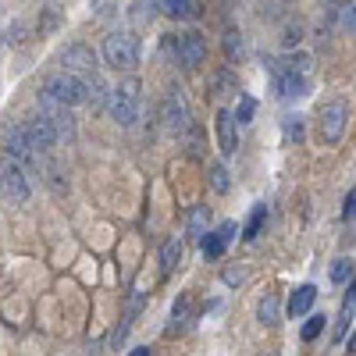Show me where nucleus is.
Returning a JSON list of instances; mask_svg holds the SVG:
<instances>
[{"label":"nucleus","instance_id":"423d86ee","mask_svg":"<svg viewBox=\"0 0 356 356\" xmlns=\"http://www.w3.org/2000/svg\"><path fill=\"white\" fill-rule=\"evenodd\" d=\"M161 122L171 136H186L189 125H193V118H189V104L186 97L178 93V89H171V93L164 97V107H161Z\"/></svg>","mask_w":356,"mask_h":356},{"label":"nucleus","instance_id":"7ed1b4c3","mask_svg":"<svg viewBox=\"0 0 356 356\" xmlns=\"http://www.w3.org/2000/svg\"><path fill=\"white\" fill-rule=\"evenodd\" d=\"M40 114L50 122V129H54L57 143H75L79 125H75V114H72V107H68V104L54 100V97L47 93V89H43V93H40Z\"/></svg>","mask_w":356,"mask_h":356},{"label":"nucleus","instance_id":"4468645a","mask_svg":"<svg viewBox=\"0 0 356 356\" xmlns=\"http://www.w3.org/2000/svg\"><path fill=\"white\" fill-rule=\"evenodd\" d=\"M218 143H221V154L232 157L239 150V132H235V118L232 111H218Z\"/></svg>","mask_w":356,"mask_h":356},{"label":"nucleus","instance_id":"bb28decb","mask_svg":"<svg viewBox=\"0 0 356 356\" xmlns=\"http://www.w3.org/2000/svg\"><path fill=\"white\" fill-rule=\"evenodd\" d=\"M282 129H285V136H289V139H303V118H300V114L285 118V125H282Z\"/></svg>","mask_w":356,"mask_h":356},{"label":"nucleus","instance_id":"412c9836","mask_svg":"<svg viewBox=\"0 0 356 356\" xmlns=\"http://www.w3.org/2000/svg\"><path fill=\"white\" fill-rule=\"evenodd\" d=\"M257 317H260L264 324H278V296H264Z\"/></svg>","mask_w":356,"mask_h":356},{"label":"nucleus","instance_id":"5701e85b","mask_svg":"<svg viewBox=\"0 0 356 356\" xmlns=\"http://www.w3.org/2000/svg\"><path fill=\"white\" fill-rule=\"evenodd\" d=\"M264 218H267V211H264V207H253V214H250V221H246V235H243L246 243H253L257 235H260V225H264Z\"/></svg>","mask_w":356,"mask_h":356},{"label":"nucleus","instance_id":"f03ea898","mask_svg":"<svg viewBox=\"0 0 356 356\" xmlns=\"http://www.w3.org/2000/svg\"><path fill=\"white\" fill-rule=\"evenodd\" d=\"M139 79H125L122 86H114V89H107V100H104V107L111 111V118L122 129H129V125H136V118H139Z\"/></svg>","mask_w":356,"mask_h":356},{"label":"nucleus","instance_id":"9b49d317","mask_svg":"<svg viewBox=\"0 0 356 356\" xmlns=\"http://www.w3.org/2000/svg\"><path fill=\"white\" fill-rule=\"evenodd\" d=\"M61 68H65V72H75V75H86V72L97 68V57H93V50H89V47L72 43V47H65V54H61Z\"/></svg>","mask_w":356,"mask_h":356},{"label":"nucleus","instance_id":"a878e982","mask_svg":"<svg viewBox=\"0 0 356 356\" xmlns=\"http://www.w3.org/2000/svg\"><path fill=\"white\" fill-rule=\"evenodd\" d=\"M353 278V260H335V267H332V282L335 285H346Z\"/></svg>","mask_w":356,"mask_h":356},{"label":"nucleus","instance_id":"f8f14e48","mask_svg":"<svg viewBox=\"0 0 356 356\" xmlns=\"http://www.w3.org/2000/svg\"><path fill=\"white\" fill-rule=\"evenodd\" d=\"M275 75H278V97H282V100L307 97L310 79H307L303 72H285V68H275Z\"/></svg>","mask_w":356,"mask_h":356},{"label":"nucleus","instance_id":"c756f323","mask_svg":"<svg viewBox=\"0 0 356 356\" xmlns=\"http://www.w3.org/2000/svg\"><path fill=\"white\" fill-rule=\"evenodd\" d=\"M342 8V29L353 36V0H346V4H339Z\"/></svg>","mask_w":356,"mask_h":356},{"label":"nucleus","instance_id":"cd10ccee","mask_svg":"<svg viewBox=\"0 0 356 356\" xmlns=\"http://www.w3.org/2000/svg\"><path fill=\"white\" fill-rule=\"evenodd\" d=\"M225 50H228V57H243V40H239V33H228V36H225Z\"/></svg>","mask_w":356,"mask_h":356},{"label":"nucleus","instance_id":"2f4dec72","mask_svg":"<svg viewBox=\"0 0 356 356\" xmlns=\"http://www.w3.org/2000/svg\"><path fill=\"white\" fill-rule=\"evenodd\" d=\"M225 282L235 285V282H243V275H239V271H225Z\"/></svg>","mask_w":356,"mask_h":356},{"label":"nucleus","instance_id":"c85d7f7f","mask_svg":"<svg viewBox=\"0 0 356 356\" xmlns=\"http://www.w3.org/2000/svg\"><path fill=\"white\" fill-rule=\"evenodd\" d=\"M353 214H356V193L349 189L346 200H342V221H353Z\"/></svg>","mask_w":356,"mask_h":356},{"label":"nucleus","instance_id":"6ab92c4d","mask_svg":"<svg viewBox=\"0 0 356 356\" xmlns=\"http://www.w3.org/2000/svg\"><path fill=\"white\" fill-rule=\"evenodd\" d=\"M154 15H157V0H136L132 11H129L132 25H146V22H154Z\"/></svg>","mask_w":356,"mask_h":356},{"label":"nucleus","instance_id":"f3484780","mask_svg":"<svg viewBox=\"0 0 356 356\" xmlns=\"http://www.w3.org/2000/svg\"><path fill=\"white\" fill-rule=\"evenodd\" d=\"M182 250H186L182 239H168V243H164V250H161V271H164V275H171L175 267L182 264Z\"/></svg>","mask_w":356,"mask_h":356},{"label":"nucleus","instance_id":"393cba45","mask_svg":"<svg viewBox=\"0 0 356 356\" xmlns=\"http://www.w3.org/2000/svg\"><path fill=\"white\" fill-rule=\"evenodd\" d=\"M321 332H324V314H317V317H310V321L303 324V332H300V339H303V342H314V339H317Z\"/></svg>","mask_w":356,"mask_h":356},{"label":"nucleus","instance_id":"2eb2a0df","mask_svg":"<svg viewBox=\"0 0 356 356\" xmlns=\"http://www.w3.org/2000/svg\"><path fill=\"white\" fill-rule=\"evenodd\" d=\"M82 89H86V104L89 107H104V100H107V82H104V75L93 68V72H86L82 75Z\"/></svg>","mask_w":356,"mask_h":356},{"label":"nucleus","instance_id":"6e6552de","mask_svg":"<svg viewBox=\"0 0 356 356\" xmlns=\"http://www.w3.org/2000/svg\"><path fill=\"white\" fill-rule=\"evenodd\" d=\"M175 50H178V61H182V68H200L207 61V40L200 33H182L175 40Z\"/></svg>","mask_w":356,"mask_h":356},{"label":"nucleus","instance_id":"a211bd4d","mask_svg":"<svg viewBox=\"0 0 356 356\" xmlns=\"http://www.w3.org/2000/svg\"><path fill=\"white\" fill-rule=\"evenodd\" d=\"M157 11H164L168 18H193L196 4L193 0H157Z\"/></svg>","mask_w":356,"mask_h":356},{"label":"nucleus","instance_id":"1a4fd4ad","mask_svg":"<svg viewBox=\"0 0 356 356\" xmlns=\"http://www.w3.org/2000/svg\"><path fill=\"white\" fill-rule=\"evenodd\" d=\"M317 129H321V139L324 143H339L342 132H346V107L342 104H328V107L321 111Z\"/></svg>","mask_w":356,"mask_h":356},{"label":"nucleus","instance_id":"20e7f679","mask_svg":"<svg viewBox=\"0 0 356 356\" xmlns=\"http://www.w3.org/2000/svg\"><path fill=\"white\" fill-rule=\"evenodd\" d=\"M4 150H8V157H15V161H18L22 168H29V171H36V168L43 164V154L33 146L25 125H11V129L4 132Z\"/></svg>","mask_w":356,"mask_h":356},{"label":"nucleus","instance_id":"9d476101","mask_svg":"<svg viewBox=\"0 0 356 356\" xmlns=\"http://www.w3.org/2000/svg\"><path fill=\"white\" fill-rule=\"evenodd\" d=\"M235 232H239V228H235V221H225L218 232H203V239H200L203 257H207V260H218V257L225 253V246L235 239Z\"/></svg>","mask_w":356,"mask_h":356},{"label":"nucleus","instance_id":"dca6fc26","mask_svg":"<svg viewBox=\"0 0 356 356\" xmlns=\"http://www.w3.org/2000/svg\"><path fill=\"white\" fill-rule=\"evenodd\" d=\"M314 300H317V289L314 285H300V289L292 292V300H289V314L292 317H303L314 307Z\"/></svg>","mask_w":356,"mask_h":356},{"label":"nucleus","instance_id":"39448f33","mask_svg":"<svg viewBox=\"0 0 356 356\" xmlns=\"http://www.w3.org/2000/svg\"><path fill=\"white\" fill-rule=\"evenodd\" d=\"M0 189L8 193L11 203H29V196H33V178H29V168H22L15 157H8V164L0 168Z\"/></svg>","mask_w":356,"mask_h":356},{"label":"nucleus","instance_id":"f257e3e1","mask_svg":"<svg viewBox=\"0 0 356 356\" xmlns=\"http://www.w3.org/2000/svg\"><path fill=\"white\" fill-rule=\"evenodd\" d=\"M104 61L118 72H132L139 65V36L129 29H114L104 36Z\"/></svg>","mask_w":356,"mask_h":356},{"label":"nucleus","instance_id":"4be33fe9","mask_svg":"<svg viewBox=\"0 0 356 356\" xmlns=\"http://www.w3.org/2000/svg\"><path fill=\"white\" fill-rule=\"evenodd\" d=\"M253 114H257V100H253V97H243V100H239V111H235L232 118H235V125H250Z\"/></svg>","mask_w":356,"mask_h":356},{"label":"nucleus","instance_id":"ddd939ff","mask_svg":"<svg viewBox=\"0 0 356 356\" xmlns=\"http://www.w3.org/2000/svg\"><path fill=\"white\" fill-rule=\"evenodd\" d=\"M25 132H29V139H33V146L40 154H50L54 146H57V136H54V129H50V122L43 114H36L33 122H25Z\"/></svg>","mask_w":356,"mask_h":356},{"label":"nucleus","instance_id":"0eeeda50","mask_svg":"<svg viewBox=\"0 0 356 356\" xmlns=\"http://www.w3.org/2000/svg\"><path fill=\"white\" fill-rule=\"evenodd\" d=\"M47 93H50L54 100L68 104V107H79V104H86L82 75H75V72H57V75L47 82Z\"/></svg>","mask_w":356,"mask_h":356},{"label":"nucleus","instance_id":"b1692460","mask_svg":"<svg viewBox=\"0 0 356 356\" xmlns=\"http://www.w3.org/2000/svg\"><path fill=\"white\" fill-rule=\"evenodd\" d=\"M211 186H214V193H228V189H232L225 164H211Z\"/></svg>","mask_w":356,"mask_h":356},{"label":"nucleus","instance_id":"aec40b11","mask_svg":"<svg viewBox=\"0 0 356 356\" xmlns=\"http://www.w3.org/2000/svg\"><path fill=\"white\" fill-rule=\"evenodd\" d=\"M207 221H211V207H193V214H189V235L193 239H203Z\"/></svg>","mask_w":356,"mask_h":356},{"label":"nucleus","instance_id":"7c9ffc66","mask_svg":"<svg viewBox=\"0 0 356 356\" xmlns=\"http://www.w3.org/2000/svg\"><path fill=\"white\" fill-rule=\"evenodd\" d=\"M296 43H300V25L285 29V47H296Z\"/></svg>","mask_w":356,"mask_h":356}]
</instances>
